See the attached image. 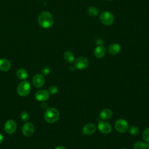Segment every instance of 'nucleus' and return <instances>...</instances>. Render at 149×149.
Instances as JSON below:
<instances>
[{
    "instance_id": "8",
    "label": "nucleus",
    "mask_w": 149,
    "mask_h": 149,
    "mask_svg": "<svg viewBox=\"0 0 149 149\" xmlns=\"http://www.w3.org/2000/svg\"><path fill=\"white\" fill-rule=\"evenodd\" d=\"M17 125L16 122L12 119L7 120L4 125V130L8 134H12L16 130Z\"/></svg>"
},
{
    "instance_id": "12",
    "label": "nucleus",
    "mask_w": 149,
    "mask_h": 149,
    "mask_svg": "<svg viewBox=\"0 0 149 149\" xmlns=\"http://www.w3.org/2000/svg\"><path fill=\"white\" fill-rule=\"evenodd\" d=\"M96 130V127L93 123H88L84 126L82 129L83 133L87 135L93 134Z\"/></svg>"
},
{
    "instance_id": "27",
    "label": "nucleus",
    "mask_w": 149,
    "mask_h": 149,
    "mask_svg": "<svg viewBox=\"0 0 149 149\" xmlns=\"http://www.w3.org/2000/svg\"><path fill=\"white\" fill-rule=\"evenodd\" d=\"M3 140V137L2 134L0 133V143H1Z\"/></svg>"
},
{
    "instance_id": "3",
    "label": "nucleus",
    "mask_w": 149,
    "mask_h": 149,
    "mask_svg": "<svg viewBox=\"0 0 149 149\" xmlns=\"http://www.w3.org/2000/svg\"><path fill=\"white\" fill-rule=\"evenodd\" d=\"M31 86L28 81H23L19 84L17 88V92L21 97L27 96L30 92Z\"/></svg>"
},
{
    "instance_id": "15",
    "label": "nucleus",
    "mask_w": 149,
    "mask_h": 149,
    "mask_svg": "<svg viewBox=\"0 0 149 149\" xmlns=\"http://www.w3.org/2000/svg\"><path fill=\"white\" fill-rule=\"evenodd\" d=\"M120 51V46L119 44L113 43L111 44L108 47V52L111 55H116Z\"/></svg>"
},
{
    "instance_id": "2",
    "label": "nucleus",
    "mask_w": 149,
    "mask_h": 149,
    "mask_svg": "<svg viewBox=\"0 0 149 149\" xmlns=\"http://www.w3.org/2000/svg\"><path fill=\"white\" fill-rule=\"evenodd\" d=\"M59 118V112L55 108H49L45 112L44 118L48 123H54L58 120Z\"/></svg>"
},
{
    "instance_id": "10",
    "label": "nucleus",
    "mask_w": 149,
    "mask_h": 149,
    "mask_svg": "<svg viewBox=\"0 0 149 149\" xmlns=\"http://www.w3.org/2000/svg\"><path fill=\"white\" fill-rule=\"evenodd\" d=\"M49 97V93L48 91L45 90H40L35 93V98L38 101L44 102L47 100Z\"/></svg>"
},
{
    "instance_id": "17",
    "label": "nucleus",
    "mask_w": 149,
    "mask_h": 149,
    "mask_svg": "<svg viewBox=\"0 0 149 149\" xmlns=\"http://www.w3.org/2000/svg\"><path fill=\"white\" fill-rule=\"evenodd\" d=\"M63 58L68 63H72L74 60V56L73 52L69 51H67L63 54Z\"/></svg>"
},
{
    "instance_id": "9",
    "label": "nucleus",
    "mask_w": 149,
    "mask_h": 149,
    "mask_svg": "<svg viewBox=\"0 0 149 149\" xmlns=\"http://www.w3.org/2000/svg\"><path fill=\"white\" fill-rule=\"evenodd\" d=\"M98 130L103 134H108L112 130L111 125L104 120H101L98 124Z\"/></svg>"
},
{
    "instance_id": "11",
    "label": "nucleus",
    "mask_w": 149,
    "mask_h": 149,
    "mask_svg": "<svg viewBox=\"0 0 149 149\" xmlns=\"http://www.w3.org/2000/svg\"><path fill=\"white\" fill-rule=\"evenodd\" d=\"M45 83V79L41 74H36L33 77V84L37 88L41 87Z\"/></svg>"
},
{
    "instance_id": "16",
    "label": "nucleus",
    "mask_w": 149,
    "mask_h": 149,
    "mask_svg": "<svg viewBox=\"0 0 149 149\" xmlns=\"http://www.w3.org/2000/svg\"><path fill=\"white\" fill-rule=\"evenodd\" d=\"M112 112L109 109H104L100 113V116L102 120H108L112 117Z\"/></svg>"
},
{
    "instance_id": "18",
    "label": "nucleus",
    "mask_w": 149,
    "mask_h": 149,
    "mask_svg": "<svg viewBox=\"0 0 149 149\" xmlns=\"http://www.w3.org/2000/svg\"><path fill=\"white\" fill-rule=\"evenodd\" d=\"M16 76L19 79L24 80V79H27V77L28 76V73H27V72L25 69L21 68L17 70Z\"/></svg>"
},
{
    "instance_id": "1",
    "label": "nucleus",
    "mask_w": 149,
    "mask_h": 149,
    "mask_svg": "<svg viewBox=\"0 0 149 149\" xmlns=\"http://www.w3.org/2000/svg\"><path fill=\"white\" fill-rule=\"evenodd\" d=\"M38 24L44 29L51 27L54 22L53 16L48 12L44 11L40 13L38 17Z\"/></svg>"
},
{
    "instance_id": "5",
    "label": "nucleus",
    "mask_w": 149,
    "mask_h": 149,
    "mask_svg": "<svg viewBox=\"0 0 149 149\" xmlns=\"http://www.w3.org/2000/svg\"><path fill=\"white\" fill-rule=\"evenodd\" d=\"M115 127L116 130L119 133H125L129 128L127 122L123 119H119L116 120L115 123Z\"/></svg>"
},
{
    "instance_id": "20",
    "label": "nucleus",
    "mask_w": 149,
    "mask_h": 149,
    "mask_svg": "<svg viewBox=\"0 0 149 149\" xmlns=\"http://www.w3.org/2000/svg\"><path fill=\"white\" fill-rule=\"evenodd\" d=\"M148 145L141 141H137L134 144V149H147Z\"/></svg>"
},
{
    "instance_id": "4",
    "label": "nucleus",
    "mask_w": 149,
    "mask_h": 149,
    "mask_svg": "<svg viewBox=\"0 0 149 149\" xmlns=\"http://www.w3.org/2000/svg\"><path fill=\"white\" fill-rule=\"evenodd\" d=\"M100 20L103 24L110 26L114 22V16L110 12L104 11L100 14Z\"/></svg>"
},
{
    "instance_id": "6",
    "label": "nucleus",
    "mask_w": 149,
    "mask_h": 149,
    "mask_svg": "<svg viewBox=\"0 0 149 149\" xmlns=\"http://www.w3.org/2000/svg\"><path fill=\"white\" fill-rule=\"evenodd\" d=\"M88 65H89V61L88 59L83 56L79 57L75 60L74 62V67L80 70L86 69V68H87Z\"/></svg>"
},
{
    "instance_id": "21",
    "label": "nucleus",
    "mask_w": 149,
    "mask_h": 149,
    "mask_svg": "<svg viewBox=\"0 0 149 149\" xmlns=\"http://www.w3.org/2000/svg\"><path fill=\"white\" fill-rule=\"evenodd\" d=\"M129 132L132 135H137L139 133V129L136 126H132L129 129Z\"/></svg>"
},
{
    "instance_id": "26",
    "label": "nucleus",
    "mask_w": 149,
    "mask_h": 149,
    "mask_svg": "<svg viewBox=\"0 0 149 149\" xmlns=\"http://www.w3.org/2000/svg\"><path fill=\"white\" fill-rule=\"evenodd\" d=\"M55 149H66V148L65 147L62 146H59L56 147Z\"/></svg>"
},
{
    "instance_id": "13",
    "label": "nucleus",
    "mask_w": 149,
    "mask_h": 149,
    "mask_svg": "<svg viewBox=\"0 0 149 149\" xmlns=\"http://www.w3.org/2000/svg\"><path fill=\"white\" fill-rule=\"evenodd\" d=\"M105 52H106L105 48L102 45H99L95 48L94 51V54L96 58H102L105 56Z\"/></svg>"
},
{
    "instance_id": "24",
    "label": "nucleus",
    "mask_w": 149,
    "mask_h": 149,
    "mask_svg": "<svg viewBox=\"0 0 149 149\" xmlns=\"http://www.w3.org/2000/svg\"><path fill=\"white\" fill-rule=\"evenodd\" d=\"M58 91V87L56 86H51L48 88V92L51 94H55Z\"/></svg>"
},
{
    "instance_id": "7",
    "label": "nucleus",
    "mask_w": 149,
    "mask_h": 149,
    "mask_svg": "<svg viewBox=\"0 0 149 149\" xmlns=\"http://www.w3.org/2000/svg\"><path fill=\"white\" fill-rule=\"evenodd\" d=\"M34 131V126L31 122H26L22 126V133L26 137L31 136Z\"/></svg>"
},
{
    "instance_id": "28",
    "label": "nucleus",
    "mask_w": 149,
    "mask_h": 149,
    "mask_svg": "<svg viewBox=\"0 0 149 149\" xmlns=\"http://www.w3.org/2000/svg\"><path fill=\"white\" fill-rule=\"evenodd\" d=\"M120 149H126V148H120Z\"/></svg>"
},
{
    "instance_id": "19",
    "label": "nucleus",
    "mask_w": 149,
    "mask_h": 149,
    "mask_svg": "<svg viewBox=\"0 0 149 149\" xmlns=\"http://www.w3.org/2000/svg\"><path fill=\"white\" fill-rule=\"evenodd\" d=\"M87 12L90 16L92 17H94L98 15L99 10L97 7L94 6H91L88 8Z\"/></svg>"
},
{
    "instance_id": "22",
    "label": "nucleus",
    "mask_w": 149,
    "mask_h": 149,
    "mask_svg": "<svg viewBox=\"0 0 149 149\" xmlns=\"http://www.w3.org/2000/svg\"><path fill=\"white\" fill-rule=\"evenodd\" d=\"M143 138L146 142L149 143V127L146 128L143 131Z\"/></svg>"
},
{
    "instance_id": "14",
    "label": "nucleus",
    "mask_w": 149,
    "mask_h": 149,
    "mask_svg": "<svg viewBox=\"0 0 149 149\" xmlns=\"http://www.w3.org/2000/svg\"><path fill=\"white\" fill-rule=\"evenodd\" d=\"M11 66L10 62L6 59H0V70L3 72L8 71L10 69Z\"/></svg>"
},
{
    "instance_id": "25",
    "label": "nucleus",
    "mask_w": 149,
    "mask_h": 149,
    "mask_svg": "<svg viewBox=\"0 0 149 149\" xmlns=\"http://www.w3.org/2000/svg\"><path fill=\"white\" fill-rule=\"evenodd\" d=\"M41 72H42V74L46 76V75H48L50 73V69L48 66H45V67L42 68Z\"/></svg>"
},
{
    "instance_id": "23",
    "label": "nucleus",
    "mask_w": 149,
    "mask_h": 149,
    "mask_svg": "<svg viewBox=\"0 0 149 149\" xmlns=\"http://www.w3.org/2000/svg\"><path fill=\"white\" fill-rule=\"evenodd\" d=\"M20 118L22 120L26 122L29 119V114L26 111H23L20 114Z\"/></svg>"
},
{
    "instance_id": "29",
    "label": "nucleus",
    "mask_w": 149,
    "mask_h": 149,
    "mask_svg": "<svg viewBox=\"0 0 149 149\" xmlns=\"http://www.w3.org/2000/svg\"><path fill=\"white\" fill-rule=\"evenodd\" d=\"M108 1H111V0H108Z\"/></svg>"
}]
</instances>
